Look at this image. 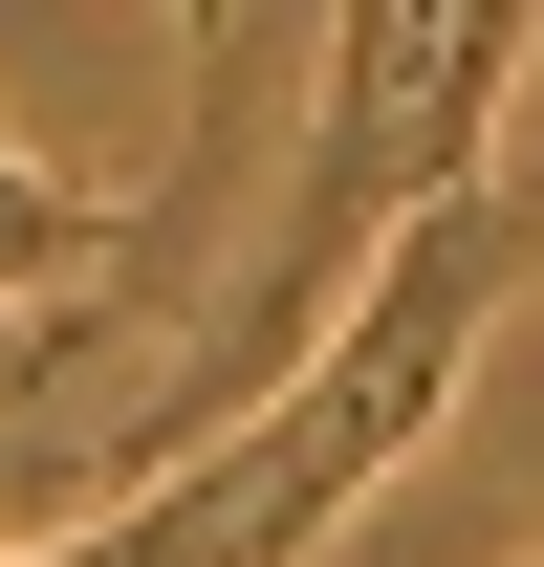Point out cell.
<instances>
[{
    "mask_svg": "<svg viewBox=\"0 0 544 567\" xmlns=\"http://www.w3.org/2000/svg\"><path fill=\"white\" fill-rule=\"evenodd\" d=\"M153 262H175L153 197H87V175H44V153L0 132V306L22 328H66V284H153Z\"/></svg>",
    "mask_w": 544,
    "mask_h": 567,
    "instance_id": "cell-1",
    "label": "cell"
}]
</instances>
